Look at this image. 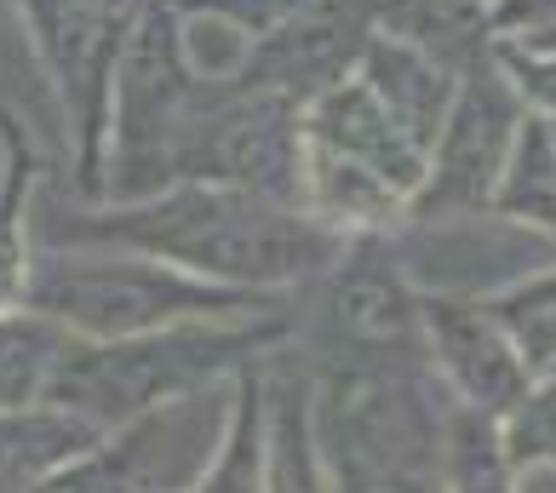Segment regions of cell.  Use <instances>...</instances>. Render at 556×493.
Returning <instances> with one entry per match:
<instances>
[{
  "instance_id": "obj_1",
  "label": "cell",
  "mask_w": 556,
  "mask_h": 493,
  "mask_svg": "<svg viewBox=\"0 0 556 493\" xmlns=\"http://www.w3.org/2000/svg\"><path fill=\"white\" fill-rule=\"evenodd\" d=\"M344 241L350 236L316 213L224 184H173L143 201H87V207H64L40 236V246H115L270 299H299L304 287H316L344 253Z\"/></svg>"
},
{
  "instance_id": "obj_2",
  "label": "cell",
  "mask_w": 556,
  "mask_h": 493,
  "mask_svg": "<svg viewBox=\"0 0 556 493\" xmlns=\"http://www.w3.org/2000/svg\"><path fill=\"white\" fill-rule=\"evenodd\" d=\"M293 304L270 316L190 321V327H167V333H138V339H110V344L70 339L52 367L47 402L110 437L121 425L150 419L173 402H190L201 390H218L241 379L247 367H258L264 356H276L299 333Z\"/></svg>"
},
{
  "instance_id": "obj_3",
  "label": "cell",
  "mask_w": 556,
  "mask_h": 493,
  "mask_svg": "<svg viewBox=\"0 0 556 493\" xmlns=\"http://www.w3.org/2000/svg\"><path fill=\"white\" fill-rule=\"evenodd\" d=\"M293 299L247 293V287L201 281L178 264L115 253V246H35V270L24 311L47 316L70 339H138V333H167L190 321H241V316H270L287 311Z\"/></svg>"
},
{
  "instance_id": "obj_4",
  "label": "cell",
  "mask_w": 556,
  "mask_h": 493,
  "mask_svg": "<svg viewBox=\"0 0 556 493\" xmlns=\"http://www.w3.org/2000/svg\"><path fill=\"white\" fill-rule=\"evenodd\" d=\"M207 98H213V75L195 64L173 0H138L115 52L104 190H98V201H143L173 190Z\"/></svg>"
},
{
  "instance_id": "obj_5",
  "label": "cell",
  "mask_w": 556,
  "mask_h": 493,
  "mask_svg": "<svg viewBox=\"0 0 556 493\" xmlns=\"http://www.w3.org/2000/svg\"><path fill=\"white\" fill-rule=\"evenodd\" d=\"M442 396L430 362H311V419L333 493L437 470Z\"/></svg>"
},
{
  "instance_id": "obj_6",
  "label": "cell",
  "mask_w": 556,
  "mask_h": 493,
  "mask_svg": "<svg viewBox=\"0 0 556 493\" xmlns=\"http://www.w3.org/2000/svg\"><path fill=\"white\" fill-rule=\"evenodd\" d=\"M293 344L311 362H425L419 281L390 230L350 236L316 287H304Z\"/></svg>"
},
{
  "instance_id": "obj_7",
  "label": "cell",
  "mask_w": 556,
  "mask_h": 493,
  "mask_svg": "<svg viewBox=\"0 0 556 493\" xmlns=\"http://www.w3.org/2000/svg\"><path fill=\"white\" fill-rule=\"evenodd\" d=\"M178 184H224L304 207V110L236 75H213V98L184 150Z\"/></svg>"
},
{
  "instance_id": "obj_8",
  "label": "cell",
  "mask_w": 556,
  "mask_h": 493,
  "mask_svg": "<svg viewBox=\"0 0 556 493\" xmlns=\"http://www.w3.org/2000/svg\"><path fill=\"white\" fill-rule=\"evenodd\" d=\"M522 98L505 80L500 58L488 69L459 80V98L442 121L437 143L425 155V184L407 207V224H459V218H488L500 195L505 161L522 132Z\"/></svg>"
},
{
  "instance_id": "obj_9",
  "label": "cell",
  "mask_w": 556,
  "mask_h": 493,
  "mask_svg": "<svg viewBox=\"0 0 556 493\" xmlns=\"http://www.w3.org/2000/svg\"><path fill=\"white\" fill-rule=\"evenodd\" d=\"M367 40H374V7L367 0H316L311 12L258 35L224 75L311 110L321 92H333L339 80L362 69Z\"/></svg>"
},
{
  "instance_id": "obj_10",
  "label": "cell",
  "mask_w": 556,
  "mask_h": 493,
  "mask_svg": "<svg viewBox=\"0 0 556 493\" xmlns=\"http://www.w3.org/2000/svg\"><path fill=\"white\" fill-rule=\"evenodd\" d=\"M419 344L447 396L465 407H482L493 419H505L533 384L528 362L505 339V327L488 316L482 299L419 293Z\"/></svg>"
},
{
  "instance_id": "obj_11",
  "label": "cell",
  "mask_w": 556,
  "mask_h": 493,
  "mask_svg": "<svg viewBox=\"0 0 556 493\" xmlns=\"http://www.w3.org/2000/svg\"><path fill=\"white\" fill-rule=\"evenodd\" d=\"M304 143H316V150H327V155H344V161H356V167L379 173L384 184H396V190L407 195V207H414V195L425 184V150L407 138V127L379 104L362 75L339 80L333 92H321L316 104L304 110Z\"/></svg>"
},
{
  "instance_id": "obj_12",
  "label": "cell",
  "mask_w": 556,
  "mask_h": 493,
  "mask_svg": "<svg viewBox=\"0 0 556 493\" xmlns=\"http://www.w3.org/2000/svg\"><path fill=\"white\" fill-rule=\"evenodd\" d=\"M264 493H333L316 419H311V356L293 339L264 356Z\"/></svg>"
},
{
  "instance_id": "obj_13",
  "label": "cell",
  "mask_w": 556,
  "mask_h": 493,
  "mask_svg": "<svg viewBox=\"0 0 556 493\" xmlns=\"http://www.w3.org/2000/svg\"><path fill=\"white\" fill-rule=\"evenodd\" d=\"M367 7H374V35L437 58L453 75H477L500 58L488 0H367Z\"/></svg>"
},
{
  "instance_id": "obj_14",
  "label": "cell",
  "mask_w": 556,
  "mask_h": 493,
  "mask_svg": "<svg viewBox=\"0 0 556 493\" xmlns=\"http://www.w3.org/2000/svg\"><path fill=\"white\" fill-rule=\"evenodd\" d=\"M356 75L374 87L379 104L407 127V138L430 155V143H437V132H442V121L453 110V98H459L465 75H453L447 64H437V58H425L414 47H402V40H390V35L367 40Z\"/></svg>"
},
{
  "instance_id": "obj_15",
  "label": "cell",
  "mask_w": 556,
  "mask_h": 493,
  "mask_svg": "<svg viewBox=\"0 0 556 493\" xmlns=\"http://www.w3.org/2000/svg\"><path fill=\"white\" fill-rule=\"evenodd\" d=\"M35 195L40 150L12 110H0V316L24 311L35 270Z\"/></svg>"
},
{
  "instance_id": "obj_16",
  "label": "cell",
  "mask_w": 556,
  "mask_h": 493,
  "mask_svg": "<svg viewBox=\"0 0 556 493\" xmlns=\"http://www.w3.org/2000/svg\"><path fill=\"white\" fill-rule=\"evenodd\" d=\"M104 442V430L64 414L52 402L35 407H0V493H35L64 465H75L87 447Z\"/></svg>"
},
{
  "instance_id": "obj_17",
  "label": "cell",
  "mask_w": 556,
  "mask_h": 493,
  "mask_svg": "<svg viewBox=\"0 0 556 493\" xmlns=\"http://www.w3.org/2000/svg\"><path fill=\"white\" fill-rule=\"evenodd\" d=\"M442 493H522V477L505 454V430L482 407L442 396V447H437Z\"/></svg>"
},
{
  "instance_id": "obj_18",
  "label": "cell",
  "mask_w": 556,
  "mask_h": 493,
  "mask_svg": "<svg viewBox=\"0 0 556 493\" xmlns=\"http://www.w3.org/2000/svg\"><path fill=\"white\" fill-rule=\"evenodd\" d=\"M493 218L556 246V127L551 121L522 115L517 150H510L500 195H493Z\"/></svg>"
},
{
  "instance_id": "obj_19",
  "label": "cell",
  "mask_w": 556,
  "mask_h": 493,
  "mask_svg": "<svg viewBox=\"0 0 556 493\" xmlns=\"http://www.w3.org/2000/svg\"><path fill=\"white\" fill-rule=\"evenodd\" d=\"M258 367H247L236 379L230 425L218 437V454L184 493H264V379H258Z\"/></svg>"
},
{
  "instance_id": "obj_20",
  "label": "cell",
  "mask_w": 556,
  "mask_h": 493,
  "mask_svg": "<svg viewBox=\"0 0 556 493\" xmlns=\"http://www.w3.org/2000/svg\"><path fill=\"white\" fill-rule=\"evenodd\" d=\"M488 316L505 327V339L517 344V356L528 362L533 379L556 374V258L528 270L517 281H505L500 293H488Z\"/></svg>"
},
{
  "instance_id": "obj_21",
  "label": "cell",
  "mask_w": 556,
  "mask_h": 493,
  "mask_svg": "<svg viewBox=\"0 0 556 493\" xmlns=\"http://www.w3.org/2000/svg\"><path fill=\"white\" fill-rule=\"evenodd\" d=\"M70 333L52 327L35 311H7L0 316V407H35L47 402L52 367L64 356Z\"/></svg>"
},
{
  "instance_id": "obj_22",
  "label": "cell",
  "mask_w": 556,
  "mask_h": 493,
  "mask_svg": "<svg viewBox=\"0 0 556 493\" xmlns=\"http://www.w3.org/2000/svg\"><path fill=\"white\" fill-rule=\"evenodd\" d=\"M500 430H505V454L522 482L533 470H556V374L533 379L528 396L500 419Z\"/></svg>"
},
{
  "instance_id": "obj_23",
  "label": "cell",
  "mask_w": 556,
  "mask_h": 493,
  "mask_svg": "<svg viewBox=\"0 0 556 493\" xmlns=\"http://www.w3.org/2000/svg\"><path fill=\"white\" fill-rule=\"evenodd\" d=\"M311 7H316V0H173V12L184 17V24L230 35L241 52L253 47L258 35L281 29L287 17H299V12H311Z\"/></svg>"
},
{
  "instance_id": "obj_24",
  "label": "cell",
  "mask_w": 556,
  "mask_h": 493,
  "mask_svg": "<svg viewBox=\"0 0 556 493\" xmlns=\"http://www.w3.org/2000/svg\"><path fill=\"white\" fill-rule=\"evenodd\" d=\"M500 69L517 87L522 110L556 127V52H533V47H517V40H500Z\"/></svg>"
},
{
  "instance_id": "obj_25",
  "label": "cell",
  "mask_w": 556,
  "mask_h": 493,
  "mask_svg": "<svg viewBox=\"0 0 556 493\" xmlns=\"http://www.w3.org/2000/svg\"><path fill=\"white\" fill-rule=\"evenodd\" d=\"M556 24V0H493V29L500 40H528Z\"/></svg>"
},
{
  "instance_id": "obj_26",
  "label": "cell",
  "mask_w": 556,
  "mask_h": 493,
  "mask_svg": "<svg viewBox=\"0 0 556 493\" xmlns=\"http://www.w3.org/2000/svg\"><path fill=\"white\" fill-rule=\"evenodd\" d=\"M517 47H533V52H556V24H551V29H540V35H528V40H517Z\"/></svg>"
},
{
  "instance_id": "obj_27",
  "label": "cell",
  "mask_w": 556,
  "mask_h": 493,
  "mask_svg": "<svg viewBox=\"0 0 556 493\" xmlns=\"http://www.w3.org/2000/svg\"><path fill=\"white\" fill-rule=\"evenodd\" d=\"M488 7H493V0H488Z\"/></svg>"
}]
</instances>
